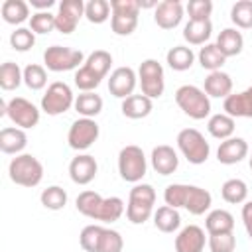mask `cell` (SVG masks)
I'll return each mask as SVG.
<instances>
[{"instance_id":"47","label":"cell","mask_w":252,"mask_h":252,"mask_svg":"<svg viewBox=\"0 0 252 252\" xmlns=\"http://www.w3.org/2000/svg\"><path fill=\"white\" fill-rule=\"evenodd\" d=\"M242 224L246 228L248 238L252 240V201H246L242 205Z\"/></svg>"},{"instance_id":"49","label":"cell","mask_w":252,"mask_h":252,"mask_svg":"<svg viewBox=\"0 0 252 252\" xmlns=\"http://www.w3.org/2000/svg\"><path fill=\"white\" fill-rule=\"evenodd\" d=\"M250 169H252V156H250Z\"/></svg>"},{"instance_id":"25","label":"cell","mask_w":252,"mask_h":252,"mask_svg":"<svg viewBox=\"0 0 252 252\" xmlns=\"http://www.w3.org/2000/svg\"><path fill=\"white\" fill-rule=\"evenodd\" d=\"M215 45L219 47V51L228 59V57H236L242 53V47H244V37L242 33L236 30V28H224L219 35H217V41Z\"/></svg>"},{"instance_id":"5","label":"cell","mask_w":252,"mask_h":252,"mask_svg":"<svg viewBox=\"0 0 252 252\" xmlns=\"http://www.w3.org/2000/svg\"><path fill=\"white\" fill-rule=\"evenodd\" d=\"M8 175L12 183L20 187H35L43 179V165L41 161L32 154H20L12 158L8 165Z\"/></svg>"},{"instance_id":"14","label":"cell","mask_w":252,"mask_h":252,"mask_svg":"<svg viewBox=\"0 0 252 252\" xmlns=\"http://www.w3.org/2000/svg\"><path fill=\"white\" fill-rule=\"evenodd\" d=\"M6 116L12 120V124H16L22 130L28 128H35L39 122V108L30 102L24 96H14L8 100V108H6Z\"/></svg>"},{"instance_id":"45","label":"cell","mask_w":252,"mask_h":252,"mask_svg":"<svg viewBox=\"0 0 252 252\" xmlns=\"http://www.w3.org/2000/svg\"><path fill=\"white\" fill-rule=\"evenodd\" d=\"M209 250L211 252H234L236 248V236L232 232L224 234H209Z\"/></svg>"},{"instance_id":"1","label":"cell","mask_w":252,"mask_h":252,"mask_svg":"<svg viewBox=\"0 0 252 252\" xmlns=\"http://www.w3.org/2000/svg\"><path fill=\"white\" fill-rule=\"evenodd\" d=\"M163 201L165 205L173 207V209H185L191 215L199 217L205 215L211 205H213V195L199 187V185H187V183H171L165 187L163 191Z\"/></svg>"},{"instance_id":"24","label":"cell","mask_w":252,"mask_h":252,"mask_svg":"<svg viewBox=\"0 0 252 252\" xmlns=\"http://www.w3.org/2000/svg\"><path fill=\"white\" fill-rule=\"evenodd\" d=\"M203 91L209 98H226L228 94H232V79L224 71H213L205 77Z\"/></svg>"},{"instance_id":"4","label":"cell","mask_w":252,"mask_h":252,"mask_svg":"<svg viewBox=\"0 0 252 252\" xmlns=\"http://www.w3.org/2000/svg\"><path fill=\"white\" fill-rule=\"evenodd\" d=\"M156 205V189L150 183H136L130 189L128 205H126V219L132 224H144L154 217Z\"/></svg>"},{"instance_id":"31","label":"cell","mask_w":252,"mask_h":252,"mask_svg":"<svg viewBox=\"0 0 252 252\" xmlns=\"http://www.w3.org/2000/svg\"><path fill=\"white\" fill-rule=\"evenodd\" d=\"M234 128H236L234 118H232V116H228V114H224V112L213 114V116L209 118V122H207V130H209V134H211L213 138L220 140V142H222V140L232 138Z\"/></svg>"},{"instance_id":"48","label":"cell","mask_w":252,"mask_h":252,"mask_svg":"<svg viewBox=\"0 0 252 252\" xmlns=\"http://www.w3.org/2000/svg\"><path fill=\"white\" fill-rule=\"evenodd\" d=\"M55 4V0H30V6L37 12H49V8Z\"/></svg>"},{"instance_id":"8","label":"cell","mask_w":252,"mask_h":252,"mask_svg":"<svg viewBox=\"0 0 252 252\" xmlns=\"http://www.w3.org/2000/svg\"><path fill=\"white\" fill-rule=\"evenodd\" d=\"M175 142H177V148L183 154V158L193 165L205 163L211 156V144L197 128H183L177 134Z\"/></svg>"},{"instance_id":"33","label":"cell","mask_w":252,"mask_h":252,"mask_svg":"<svg viewBox=\"0 0 252 252\" xmlns=\"http://www.w3.org/2000/svg\"><path fill=\"white\" fill-rule=\"evenodd\" d=\"M165 61H167L169 69H173V71H187L195 63V53L187 45H173L165 53Z\"/></svg>"},{"instance_id":"32","label":"cell","mask_w":252,"mask_h":252,"mask_svg":"<svg viewBox=\"0 0 252 252\" xmlns=\"http://www.w3.org/2000/svg\"><path fill=\"white\" fill-rule=\"evenodd\" d=\"M73 108L77 110V114H81V118H94L96 114L102 112V98L94 91L81 93V94L75 96V106Z\"/></svg>"},{"instance_id":"18","label":"cell","mask_w":252,"mask_h":252,"mask_svg":"<svg viewBox=\"0 0 252 252\" xmlns=\"http://www.w3.org/2000/svg\"><path fill=\"white\" fill-rule=\"evenodd\" d=\"M183 14H185V8L179 0H163L158 4L154 12V22L161 30H173L181 24Z\"/></svg>"},{"instance_id":"3","label":"cell","mask_w":252,"mask_h":252,"mask_svg":"<svg viewBox=\"0 0 252 252\" xmlns=\"http://www.w3.org/2000/svg\"><path fill=\"white\" fill-rule=\"evenodd\" d=\"M112 67V55L104 49H94L93 53H89V57L85 59V63L75 71V87L81 93H91L94 91L100 81L108 75Z\"/></svg>"},{"instance_id":"42","label":"cell","mask_w":252,"mask_h":252,"mask_svg":"<svg viewBox=\"0 0 252 252\" xmlns=\"http://www.w3.org/2000/svg\"><path fill=\"white\" fill-rule=\"evenodd\" d=\"M10 45L16 51H30L35 45V33L30 28H16L10 33Z\"/></svg>"},{"instance_id":"35","label":"cell","mask_w":252,"mask_h":252,"mask_svg":"<svg viewBox=\"0 0 252 252\" xmlns=\"http://www.w3.org/2000/svg\"><path fill=\"white\" fill-rule=\"evenodd\" d=\"M220 195L226 203L230 205H240V203H246V197H248V185L246 181L238 179V177H232V179H226L220 187Z\"/></svg>"},{"instance_id":"40","label":"cell","mask_w":252,"mask_h":252,"mask_svg":"<svg viewBox=\"0 0 252 252\" xmlns=\"http://www.w3.org/2000/svg\"><path fill=\"white\" fill-rule=\"evenodd\" d=\"M24 83L28 89L32 91H41L47 85V73L45 67L37 65V63H30L24 67Z\"/></svg>"},{"instance_id":"9","label":"cell","mask_w":252,"mask_h":252,"mask_svg":"<svg viewBox=\"0 0 252 252\" xmlns=\"http://www.w3.org/2000/svg\"><path fill=\"white\" fill-rule=\"evenodd\" d=\"M148 171V161L140 146L128 144L118 154V173L128 183H140Z\"/></svg>"},{"instance_id":"23","label":"cell","mask_w":252,"mask_h":252,"mask_svg":"<svg viewBox=\"0 0 252 252\" xmlns=\"http://www.w3.org/2000/svg\"><path fill=\"white\" fill-rule=\"evenodd\" d=\"M26 146H28L26 130H22L18 126H8V128L0 130V150H2V154L20 156V154H24Z\"/></svg>"},{"instance_id":"41","label":"cell","mask_w":252,"mask_h":252,"mask_svg":"<svg viewBox=\"0 0 252 252\" xmlns=\"http://www.w3.org/2000/svg\"><path fill=\"white\" fill-rule=\"evenodd\" d=\"M100 224H87L81 234H79V244L85 252H98V242H100V234H102Z\"/></svg>"},{"instance_id":"38","label":"cell","mask_w":252,"mask_h":252,"mask_svg":"<svg viewBox=\"0 0 252 252\" xmlns=\"http://www.w3.org/2000/svg\"><path fill=\"white\" fill-rule=\"evenodd\" d=\"M39 201L49 211H61L67 205V191L63 187H59V185H49L47 189L41 191Z\"/></svg>"},{"instance_id":"15","label":"cell","mask_w":252,"mask_h":252,"mask_svg":"<svg viewBox=\"0 0 252 252\" xmlns=\"http://www.w3.org/2000/svg\"><path fill=\"white\" fill-rule=\"evenodd\" d=\"M85 16V2L83 0H63L59 2L57 14H55V30L59 33H73Z\"/></svg>"},{"instance_id":"37","label":"cell","mask_w":252,"mask_h":252,"mask_svg":"<svg viewBox=\"0 0 252 252\" xmlns=\"http://www.w3.org/2000/svg\"><path fill=\"white\" fill-rule=\"evenodd\" d=\"M112 16V8L108 0H89L85 4V18L91 24H104Z\"/></svg>"},{"instance_id":"30","label":"cell","mask_w":252,"mask_h":252,"mask_svg":"<svg viewBox=\"0 0 252 252\" xmlns=\"http://www.w3.org/2000/svg\"><path fill=\"white\" fill-rule=\"evenodd\" d=\"M0 14H2V20L6 24H12V26H20L32 18L30 16V4L24 0H4Z\"/></svg>"},{"instance_id":"39","label":"cell","mask_w":252,"mask_h":252,"mask_svg":"<svg viewBox=\"0 0 252 252\" xmlns=\"http://www.w3.org/2000/svg\"><path fill=\"white\" fill-rule=\"evenodd\" d=\"M230 20L240 30L252 28V0H238L230 8Z\"/></svg>"},{"instance_id":"22","label":"cell","mask_w":252,"mask_h":252,"mask_svg":"<svg viewBox=\"0 0 252 252\" xmlns=\"http://www.w3.org/2000/svg\"><path fill=\"white\" fill-rule=\"evenodd\" d=\"M222 110L232 118H252V85L242 93L228 94L222 102Z\"/></svg>"},{"instance_id":"21","label":"cell","mask_w":252,"mask_h":252,"mask_svg":"<svg viewBox=\"0 0 252 252\" xmlns=\"http://www.w3.org/2000/svg\"><path fill=\"white\" fill-rule=\"evenodd\" d=\"M150 161H152V167L156 173L159 175H171L177 167H179V158H177V152L167 146V144H159L152 150V156H150Z\"/></svg>"},{"instance_id":"34","label":"cell","mask_w":252,"mask_h":252,"mask_svg":"<svg viewBox=\"0 0 252 252\" xmlns=\"http://www.w3.org/2000/svg\"><path fill=\"white\" fill-rule=\"evenodd\" d=\"M197 59H199V65L203 69H207L209 73L213 71H222V65L226 63V57L219 51V47L215 43H205L199 53H197Z\"/></svg>"},{"instance_id":"17","label":"cell","mask_w":252,"mask_h":252,"mask_svg":"<svg viewBox=\"0 0 252 252\" xmlns=\"http://www.w3.org/2000/svg\"><path fill=\"white\" fill-rule=\"evenodd\" d=\"M98 173V163L91 154H79L69 163V177L77 185H89Z\"/></svg>"},{"instance_id":"36","label":"cell","mask_w":252,"mask_h":252,"mask_svg":"<svg viewBox=\"0 0 252 252\" xmlns=\"http://www.w3.org/2000/svg\"><path fill=\"white\" fill-rule=\"evenodd\" d=\"M24 83V69L14 61H4L0 65V87L4 91H16Z\"/></svg>"},{"instance_id":"20","label":"cell","mask_w":252,"mask_h":252,"mask_svg":"<svg viewBox=\"0 0 252 252\" xmlns=\"http://www.w3.org/2000/svg\"><path fill=\"white\" fill-rule=\"evenodd\" d=\"M248 156V144L244 138L232 136L228 140H222L217 148V159L222 165H234L240 163Z\"/></svg>"},{"instance_id":"46","label":"cell","mask_w":252,"mask_h":252,"mask_svg":"<svg viewBox=\"0 0 252 252\" xmlns=\"http://www.w3.org/2000/svg\"><path fill=\"white\" fill-rule=\"evenodd\" d=\"M185 10L189 14V20H197V22L211 20L213 2L211 0H189L187 6H185Z\"/></svg>"},{"instance_id":"10","label":"cell","mask_w":252,"mask_h":252,"mask_svg":"<svg viewBox=\"0 0 252 252\" xmlns=\"http://www.w3.org/2000/svg\"><path fill=\"white\" fill-rule=\"evenodd\" d=\"M85 55L81 49L65 47V45H49L43 51V65L53 71V73H63V71H73L79 69L85 63Z\"/></svg>"},{"instance_id":"11","label":"cell","mask_w":252,"mask_h":252,"mask_svg":"<svg viewBox=\"0 0 252 252\" xmlns=\"http://www.w3.org/2000/svg\"><path fill=\"white\" fill-rule=\"evenodd\" d=\"M138 83L142 89V94L148 98H159L165 91V75L163 67L156 59H144L138 67Z\"/></svg>"},{"instance_id":"16","label":"cell","mask_w":252,"mask_h":252,"mask_svg":"<svg viewBox=\"0 0 252 252\" xmlns=\"http://www.w3.org/2000/svg\"><path fill=\"white\" fill-rule=\"evenodd\" d=\"M138 85V73L132 69V67H116L112 73H110V79H108V91L112 96L116 98H128L134 94V89Z\"/></svg>"},{"instance_id":"2","label":"cell","mask_w":252,"mask_h":252,"mask_svg":"<svg viewBox=\"0 0 252 252\" xmlns=\"http://www.w3.org/2000/svg\"><path fill=\"white\" fill-rule=\"evenodd\" d=\"M75 207L81 215L100 222H116L126 211L124 201L120 197H100L96 191L91 189L79 193Z\"/></svg>"},{"instance_id":"19","label":"cell","mask_w":252,"mask_h":252,"mask_svg":"<svg viewBox=\"0 0 252 252\" xmlns=\"http://www.w3.org/2000/svg\"><path fill=\"white\" fill-rule=\"evenodd\" d=\"M175 252H203L207 244L205 230L197 224L183 226L175 236Z\"/></svg>"},{"instance_id":"44","label":"cell","mask_w":252,"mask_h":252,"mask_svg":"<svg viewBox=\"0 0 252 252\" xmlns=\"http://www.w3.org/2000/svg\"><path fill=\"white\" fill-rule=\"evenodd\" d=\"M122 248H124L122 234L118 230L104 226L100 234V242H98V252H122Z\"/></svg>"},{"instance_id":"27","label":"cell","mask_w":252,"mask_h":252,"mask_svg":"<svg viewBox=\"0 0 252 252\" xmlns=\"http://www.w3.org/2000/svg\"><path fill=\"white\" fill-rule=\"evenodd\" d=\"M154 226L159 230V232H165V234H171L175 230H179L181 226V215L177 209L169 207V205H161L154 211Z\"/></svg>"},{"instance_id":"26","label":"cell","mask_w":252,"mask_h":252,"mask_svg":"<svg viewBox=\"0 0 252 252\" xmlns=\"http://www.w3.org/2000/svg\"><path fill=\"white\" fill-rule=\"evenodd\" d=\"M120 110H122V114L126 118L140 120V118H146L154 110V102L146 94H132V96H128V98L122 100Z\"/></svg>"},{"instance_id":"43","label":"cell","mask_w":252,"mask_h":252,"mask_svg":"<svg viewBox=\"0 0 252 252\" xmlns=\"http://www.w3.org/2000/svg\"><path fill=\"white\" fill-rule=\"evenodd\" d=\"M30 30L33 33L45 35L55 30V14L51 12H33L30 18Z\"/></svg>"},{"instance_id":"6","label":"cell","mask_w":252,"mask_h":252,"mask_svg":"<svg viewBox=\"0 0 252 252\" xmlns=\"http://www.w3.org/2000/svg\"><path fill=\"white\" fill-rule=\"evenodd\" d=\"M175 102L193 120H203L211 114V98L207 93L195 85H181L175 91Z\"/></svg>"},{"instance_id":"28","label":"cell","mask_w":252,"mask_h":252,"mask_svg":"<svg viewBox=\"0 0 252 252\" xmlns=\"http://www.w3.org/2000/svg\"><path fill=\"white\" fill-rule=\"evenodd\" d=\"M213 33V24L211 20H203V22H197V20H189L183 28V39L189 43V45H205L209 41Z\"/></svg>"},{"instance_id":"29","label":"cell","mask_w":252,"mask_h":252,"mask_svg":"<svg viewBox=\"0 0 252 252\" xmlns=\"http://www.w3.org/2000/svg\"><path fill=\"white\" fill-rule=\"evenodd\" d=\"M205 228H207L209 234L232 232V228H234V217H232V213H228L224 209H213L205 217Z\"/></svg>"},{"instance_id":"13","label":"cell","mask_w":252,"mask_h":252,"mask_svg":"<svg viewBox=\"0 0 252 252\" xmlns=\"http://www.w3.org/2000/svg\"><path fill=\"white\" fill-rule=\"evenodd\" d=\"M98 134H100V128L94 118H77L67 132L69 148L77 152H85L98 140Z\"/></svg>"},{"instance_id":"12","label":"cell","mask_w":252,"mask_h":252,"mask_svg":"<svg viewBox=\"0 0 252 252\" xmlns=\"http://www.w3.org/2000/svg\"><path fill=\"white\" fill-rule=\"evenodd\" d=\"M71 106H75V94L71 87L63 81H55L47 87L45 94L41 96V110L49 116L65 114Z\"/></svg>"},{"instance_id":"7","label":"cell","mask_w":252,"mask_h":252,"mask_svg":"<svg viewBox=\"0 0 252 252\" xmlns=\"http://www.w3.org/2000/svg\"><path fill=\"white\" fill-rule=\"evenodd\" d=\"M112 16H110V28L116 35H130L138 28V16H140V0H110Z\"/></svg>"}]
</instances>
